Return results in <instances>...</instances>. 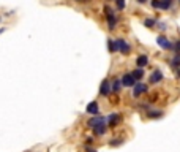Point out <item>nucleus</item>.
Instances as JSON below:
<instances>
[{
	"mask_svg": "<svg viewBox=\"0 0 180 152\" xmlns=\"http://www.w3.org/2000/svg\"><path fill=\"white\" fill-rule=\"evenodd\" d=\"M114 44H115V51H120L122 54H130L131 46L128 44L123 38H117V40L114 41Z\"/></svg>",
	"mask_w": 180,
	"mask_h": 152,
	"instance_id": "1",
	"label": "nucleus"
},
{
	"mask_svg": "<svg viewBox=\"0 0 180 152\" xmlns=\"http://www.w3.org/2000/svg\"><path fill=\"white\" fill-rule=\"evenodd\" d=\"M105 11H106V16H108V25H109V29L114 30L115 25H117V18L114 16V13H112V10H111L109 7H106Z\"/></svg>",
	"mask_w": 180,
	"mask_h": 152,
	"instance_id": "2",
	"label": "nucleus"
},
{
	"mask_svg": "<svg viewBox=\"0 0 180 152\" xmlns=\"http://www.w3.org/2000/svg\"><path fill=\"white\" fill-rule=\"evenodd\" d=\"M93 130H95V133H96V135H100V136H101V135H105V133H106V130H108L106 119H101V120H100V122L93 127Z\"/></svg>",
	"mask_w": 180,
	"mask_h": 152,
	"instance_id": "3",
	"label": "nucleus"
},
{
	"mask_svg": "<svg viewBox=\"0 0 180 152\" xmlns=\"http://www.w3.org/2000/svg\"><path fill=\"white\" fill-rule=\"evenodd\" d=\"M120 122H122V116L117 114V113H114V114H111V116L108 117V125L111 127V129H115Z\"/></svg>",
	"mask_w": 180,
	"mask_h": 152,
	"instance_id": "4",
	"label": "nucleus"
},
{
	"mask_svg": "<svg viewBox=\"0 0 180 152\" xmlns=\"http://www.w3.org/2000/svg\"><path fill=\"white\" fill-rule=\"evenodd\" d=\"M122 84L126 86V87H133L136 84V79L131 76V73H126V74H123V78H122Z\"/></svg>",
	"mask_w": 180,
	"mask_h": 152,
	"instance_id": "5",
	"label": "nucleus"
},
{
	"mask_svg": "<svg viewBox=\"0 0 180 152\" xmlns=\"http://www.w3.org/2000/svg\"><path fill=\"white\" fill-rule=\"evenodd\" d=\"M157 43H158V46H161L163 49H171V48H174L172 44H171V41L164 37V35H160V37H157Z\"/></svg>",
	"mask_w": 180,
	"mask_h": 152,
	"instance_id": "6",
	"label": "nucleus"
},
{
	"mask_svg": "<svg viewBox=\"0 0 180 152\" xmlns=\"http://www.w3.org/2000/svg\"><path fill=\"white\" fill-rule=\"evenodd\" d=\"M100 94L103 95V97H108L109 94H111V84H109V81L108 79H105L101 83V89H100Z\"/></svg>",
	"mask_w": 180,
	"mask_h": 152,
	"instance_id": "7",
	"label": "nucleus"
},
{
	"mask_svg": "<svg viewBox=\"0 0 180 152\" xmlns=\"http://www.w3.org/2000/svg\"><path fill=\"white\" fill-rule=\"evenodd\" d=\"M133 87H134V90H133V95H134V97H139L141 94L147 92V86H145V84H141V83H138V84H134Z\"/></svg>",
	"mask_w": 180,
	"mask_h": 152,
	"instance_id": "8",
	"label": "nucleus"
},
{
	"mask_svg": "<svg viewBox=\"0 0 180 152\" xmlns=\"http://www.w3.org/2000/svg\"><path fill=\"white\" fill-rule=\"evenodd\" d=\"M163 79V73L160 71V70H155L152 73V76H150V83L152 84H157V83H160Z\"/></svg>",
	"mask_w": 180,
	"mask_h": 152,
	"instance_id": "9",
	"label": "nucleus"
},
{
	"mask_svg": "<svg viewBox=\"0 0 180 152\" xmlns=\"http://www.w3.org/2000/svg\"><path fill=\"white\" fill-rule=\"evenodd\" d=\"M87 113L93 114V116L98 114V103H96V101H90V103L87 105Z\"/></svg>",
	"mask_w": 180,
	"mask_h": 152,
	"instance_id": "10",
	"label": "nucleus"
},
{
	"mask_svg": "<svg viewBox=\"0 0 180 152\" xmlns=\"http://www.w3.org/2000/svg\"><path fill=\"white\" fill-rule=\"evenodd\" d=\"M136 63H138L139 68H142V67H145V65L148 63V57H147V56H139V57L136 59Z\"/></svg>",
	"mask_w": 180,
	"mask_h": 152,
	"instance_id": "11",
	"label": "nucleus"
},
{
	"mask_svg": "<svg viewBox=\"0 0 180 152\" xmlns=\"http://www.w3.org/2000/svg\"><path fill=\"white\" fill-rule=\"evenodd\" d=\"M101 119H105V117H98V116H93V117H92V119L87 122V125L90 127V129H93V127H95V125H96V124H98Z\"/></svg>",
	"mask_w": 180,
	"mask_h": 152,
	"instance_id": "12",
	"label": "nucleus"
},
{
	"mask_svg": "<svg viewBox=\"0 0 180 152\" xmlns=\"http://www.w3.org/2000/svg\"><path fill=\"white\" fill-rule=\"evenodd\" d=\"M120 87H122V83H120V79H115L114 83H112V86H111V90L112 92H120Z\"/></svg>",
	"mask_w": 180,
	"mask_h": 152,
	"instance_id": "13",
	"label": "nucleus"
},
{
	"mask_svg": "<svg viewBox=\"0 0 180 152\" xmlns=\"http://www.w3.org/2000/svg\"><path fill=\"white\" fill-rule=\"evenodd\" d=\"M131 76L134 79H141L142 76H144V71H142V68H138V70H134L133 73H131Z\"/></svg>",
	"mask_w": 180,
	"mask_h": 152,
	"instance_id": "14",
	"label": "nucleus"
},
{
	"mask_svg": "<svg viewBox=\"0 0 180 152\" xmlns=\"http://www.w3.org/2000/svg\"><path fill=\"white\" fill-rule=\"evenodd\" d=\"M172 3V0H160V8L161 10H168Z\"/></svg>",
	"mask_w": 180,
	"mask_h": 152,
	"instance_id": "15",
	"label": "nucleus"
},
{
	"mask_svg": "<svg viewBox=\"0 0 180 152\" xmlns=\"http://www.w3.org/2000/svg\"><path fill=\"white\" fill-rule=\"evenodd\" d=\"M147 116H148V117H152V119H157V117H161V116H163V113H161V111H150Z\"/></svg>",
	"mask_w": 180,
	"mask_h": 152,
	"instance_id": "16",
	"label": "nucleus"
},
{
	"mask_svg": "<svg viewBox=\"0 0 180 152\" xmlns=\"http://www.w3.org/2000/svg\"><path fill=\"white\" fill-rule=\"evenodd\" d=\"M171 65H172L174 68H177V67H180V56H177L175 59H172V60H171Z\"/></svg>",
	"mask_w": 180,
	"mask_h": 152,
	"instance_id": "17",
	"label": "nucleus"
},
{
	"mask_svg": "<svg viewBox=\"0 0 180 152\" xmlns=\"http://www.w3.org/2000/svg\"><path fill=\"white\" fill-rule=\"evenodd\" d=\"M108 46H109V53H117V51H115V44H114L112 40H108Z\"/></svg>",
	"mask_w": 180,
	"mask_h": 152,
	"instance_id": "18",
	"label": "nucleus"
},
{
	"mask_svg": "<svg viewBox=\"0 0 180 152\" xmlns=\"http://www.w3.org/2000/svg\"><path fill=\"white\" fill-rule=\"evenodd\" d=\"M122 143H123V139H122V138H115V139L109 141V144H111V146H120Z\"/></svg>",
	"mask_w": 180,
	"mask_h": 152,
	"instance_id": "19",
	"label": "nucleus"
},
{
	"mask_svg": "<svg viewBox=\"0 0 180 152\" xmlns=\"http://www.w3.org/2000/svg\"><path fill=\"white\" fill-rule=\"evenodd\" d=\"M144 25H145V27H153V25H155V19H145Z\"/></svg>",
	"mask_w": 180,
	"mask_h": 152,
	"instance_id": "20",
	"label": "nucleus"
},
{
	"mask_svg": "<svg viewBox=\"0 0 180 152\" xmlns=\"http://www.w3.org/2000/svg\"><path fill=\"white\" fill-rule=\"evenodd\" d=\"M117 8H119V10H123V8H125V0H117Z\"/></svg>",
	"mask_w": 180,
	"mask_h": 152,
	"instance_id": "21",
	"label": "nucleus"
},
{
	"mask_svg": "<svg viewBox=\"0 0 180 152\" xmlns=\"http://www.w3.org/2000/svg\"><path fill=\"white\" fill-rule=\"evenodd\" d=\"M152 7H153V8H160V0H153Z\"/></svg>",
	"mask_w": 180,
	"mask_h": 152,
	"instance_id": "22",
	"label": "nucleus"
},
{
	"mask_svg": "<svg viewBox=\"0 0 180 152\" xmlns=\"http://www.w3.org/2000/svg\"><path fill=\"white\" fill-rule=\"evenodd\" d=\"M174 48H175V51H177V53H180V40L175 43V46H174Z\"/></svg>",
	"mask_w": 180,
	"mask_h": 152,
	"instance_id": "23",
	"label": "nucleus"
},
{
	"mask_svg": "<svg viewBox=\"0 0 180 152\" xmlns=\"http://www.w3.org/2000/svg\"><path fill=\"white\" fill-rule=\"evenodd\" d=\"M158 25H160V29H161V30H166V24L161 22V24H158Z\"/></svg>",
	"mask_w": 180,
	"mask_h": 152,
	"instance_id": "24",
	"label": "nucleus"
},
{
	"mask_svg": "<svg viewBox=\"0 0 180 152\" xmlns=\"http://www.w3.org/2000/svg\"><path fill=\"white\" fill-rule=\"evenodd\" d=\"M138 2H139V3H145V2H147V0H138Z\"/></svg>",
	"mask_w": 180,
	"mask_h": 152,
	"instance_id": "25",
	"label": "nucleus"
},
{
	"mask_svg": "<svg viewBox=\"0 0 180 152\" xmlns=\"http://www.w3.org/2000/svg\"><path fill=\"white\" fill-rule=\"evenodd\" d=\"M87 152H96V150H95V149H89Z\"/></svg>",
	"mask_w": 180,
	"mask_h": 152,
	"instance_id": "26",
	"label": "nucleus"
}]
</instances>
